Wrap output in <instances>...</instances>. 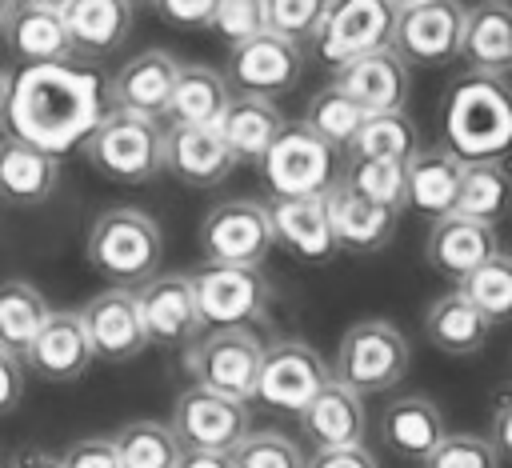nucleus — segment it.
<instances>
[{
	"label": "nucleus",
	"mask_w": 512,
	"mask_h": 468,
	"mask_svg": "<svg viewBox=\"0 0 512 468\" xmlns=\"http://www.w3.org/2000/svg\"><path fill=\"white\" fill-rule=\"evenodd\" d=\"M100 76L76 60L28 64L12 76L8 96V136L48 152L80 148L100 124Z\"/></svg>",
	"instance_id": "nucleus-1"
},
{
	"label": "nucleus",
	"mask_w": 512,
	"mask_h": 468,
	"mask_svg": "<svg viewBox=\"0 0 512 468\" xmlns=\"http://www.w3.org/2000/svg\"><path fill=\"white\" fill-rule=\"evenodd\" d=\"M444 148L460 164H500L512 156V84L496 76H460L440 104Z\"/></svg>",
	"instance_id": "nucleus-2"
},
{
	"label": "nucleus",
	"mask_w": 512,
	"mask_h": 468,
	"mask_svg": "<svg viewBox=\"0 0 512 468\" xmlns=\"http://www.w3.org/2000/svg\"><path fill=\"white\" fill-rule=\"evenodd\" d=\"M88 264L108 276L116 288H144L156 268H160V256H164V236H160V224L140 212V208H108L92 220L88 228Z\"/></svg>",
	"instance_id": "nucleus-3"
},
{
	"label": "nucleus",
	"mask_w": 512,
	"mask_h": 468,
	"mask_svg": "<svg viewBox=\"0 0 512 468\" xmlns=\"http://www.w3.org/2000/svg\"><path fill=\"white\" fill-rule=\"evenodd\" d=\"M264 348L268 344L256 336V328H208L184 348V368L196 388L248 404L256 396Z\"/></svg>",
	"instance_id": "nucleus-4"
},
{
	"label": "nucleus",
	"mask_w": 512,
	"mask_h": 468,
	"mask_svg": "<svg viewBox=\"0 0 512 468\" xmlns=\"http://www.w3.org/2000/svg\"><path fill=\"white\" fill-rule=\"evenodd\" d=\"M164 132L156 120L132 112H104L92 136L80 144L84 160L116 184H148L164 168Z\"/></svg>",
	"instance_id": "nucleus-5"
},
{
	"label": "nucleus",
	"mask_w": 512,
	"mask_h": 468,
	"mask_svg": "<svg viewBox=\"0 0 512 468\" xmlns=\"http://www.w3.org/2000/svg\"><path fill=\"white\" fill-rule=\"evenodd\" d=\"M408 360H412V348H408V340L396 324L360 320L344 332V340L336 348L332 380L352 388L356 396L388 392L408 376Z\"/></svg>",
	"instance_id": "nucleus-6"
},
{
	"label": "nucleus",
	"mask_w": 512,
	"mask_h": 468,
	"mask_svg": "<svg viewBox=\"0 0 512 468\" xmlns=\"http://www.w3.org/2000/svg\"><path fill=\"white\" fill-rule=\"evenodd\" d=\"M260 172L276 200L324 196L336 184V152L320 136H312L304 120H284L280 136L260 160Z\"/></svg>",
	"instance_id": "nucleus-7"
},
{
	"label": "nucleus",
	"mask_w": 512,
	"mask_h": 468,
	"mask_svg": "<svg viewBox=\"0 0 512 468\" xmlns=\"http://www.w3.org/2000/svg\"><path fill=\"white\" fill-rule=\"evenodd\" d=\"M464 4L452 0H408L396 4L392 52L412 68H444L460 56L464 40Z\"/></svg>",
	"instance_id": "nucleus-8"
},
{
	"label": "nucleus",
	"mask_w": 512,
	"mask_h": 468,
	"mask_svg": "<svg viewBox=\"0 0 512 468\" xmlns=\"http://www.w3.org/2000/svg\"><path fill=\"white\" fill-rule=\"evenodd\" d=\"M272 216L260 200H224L200 224V248L208 264L228 268H260L272 252Z\"/></svg>",
	"instance_id": "nucleus-9"
},
{
	"label": "nucleus",
	"mask_w": 512,
	"mask_h": 468,
	"mask_svg": "<svg viewBox=\"0 0 512 468\" xmlns=\"http://www.w3.org/2000/svg\"><path fill=\"white\" fill-rule=\"evenodd\" d=\"M392 28H396V4H384V0L328 4L324 28L316 36V56L340 72L360 56L392 48Z\"/></svg>",
	"instance_id": "nucleus-10"
},
{
	"label": "nucleus",
	"mask_w": 512,
	"mask_h": 468,
	"mask_svg": "<svg viewBox=\"0 0 512 468\" xmlns=\"http://www.w3.org/2000/svg\"><path fill=\"white\" fill-rule=\"evenodd\" d=\"M328 380H332V368L324 364V356L312 344H304V340H272L264 348L252 400H260L264 408H280V412H296L300 416Z\"/></svg>",
	"instance_id": "nucleus-11"
},
{
	"label": "nucleus",
	"mask_w": 512,
	"mask_h": 468,
	"mask_svg": "<svg viewBox=\"0 0 512 468\" xmlns=\"http://www.w3.org/2000/svg\"><path fill=\"white\" fill-rule=\"evenodd\" d=\"M196 308L208 328H252L268 308V276L260 268L204 264L192 272Z\"/></svg>",
	"instance_id": "nucleus-12"
},
{
	"label": "nucleus",
	"mask_w": 512,
	"mask_h": 468,
	"mask_svg": "<svg viewBox=\"0 0 512 468\" xmlns=\"http://www.w3.org/2000/svg\"><path fill=\"white\" fill-rule=\"evenodd\" d=\"M184 452H216L232 456V448L252 432L248 428V404L216 396L208 388H184L172 404V424Z\"/></svg>",
	"instance_id": "nucleus-13"
},
{
	"label": "nucleus",
	"mask_w": 512,
	"mask_h": 468,
	"mask_svg": "<svg viewBox=\"0 0 512 468\" xmlns=\"http://www.w3.org/2000/svg\"><path fill=\"white\" fill-rule=\"evenodd\" d=\"M304 72V48L272 36V32H260L244 44H236L228 52V88H236V96H260V100H272L276 92H288Z\"/></svg>",
	"instance_id": "nucleus-14"
},
{
	"label": "nucleus",
	"mask_w": 512,
	"mask_h": 468,
	"mask_svg": "<svg viewBox=\"0 0 512 468\" xmlns=\"http://www.w3.org/2000/svg\"><path fill=\"white\" fill-rule=\"evenodd\" d=\"M136 300H140L148 344H160V348L184 344L188 348L204 328L200 308H196L192 272H160L144 288H136Z\"/></svg>",
	"instance_id": "nucleus-15"
},
{
	"label": "nucleus",
	"mask_w": 512,
	"mask_h": 468,
	"mask_svg": "<svg viewBox=\"0 0 512 468\" xmlns=\"http://www.w3.org/2000/svg\"><path fill=\"white\" fill-rule=\"evenodd\" d=\"M88 344L100 360L124 364L136 360L148 348V332H144V316H140V300L128 288H108L100 296H92L80 308Z\"/></svg>",
	"instance_id": "nucleus-16"
},
{
	"label": "nucleus",
	"mask_w": 512,
	"mask_h": 468,
	"mask_svg": "<svg viewBox=\"0 0 512 468\" xmlns=\"http://www.w3.org/2000/svg\"><path fill=\"white\" fill-rule=\"evenodd\" d=\"M180 80V64L160 52V48H148V52H136L128 64H120L108 80V100H112V112H132V116H144V120H156V116H168V104H172V88Z\"/></svg>",
	"instance_id": "nucleus-17"
},
{
	"label": "nucleus",
	"mask_w": 512,
	"mask_h": 468,
	"mask_svg": "<svg viewBox=\"0 0 512 468\" xmlns=\"http://www.w3.org/2000/svg\"><path fill=\"white\" fill-rule=\"evenodd\" d=\"M20 360H24V368H32V376H40L48 384H72V380H80L92 368V360H96L80 312L52 308L48 324L40 328V336L32 340V348Z\"/></svg>",
	"instance_id": "nucleus-18"
},
{
	"label": "nucleus",
	"mask_w": 512,
	"mask_h": 468,
	"mask_svg": "<svg viewBox=\"0 0 512 468\" xmlns=\"http://www.w3.org/2000/svg\"><path fill=\"white\" fill-rule=\"evenodd\" d=\"M324 208H328V220H332L336 248L356 252V256H368V252L388 248L392 236H396V224H400V212L364 200V196L352 192L344 180H336V184L324 192Z\"/></svg>",
	"instance_id": "nucleus-19"
},
{
	"label": "nucleus",
	"mask_w": 512,
	"mask_h": 468,
	"mask_svg": "<svg viewBox=\"0 0 512 468\" xmlns=\"http://www.w3.org/2000/svg\"><path fill=\"white\" fill-rule=\"evenodd\" d=\"M160 156H164V172L176 176L188 188H216L236 168V156L228 152V144L220 140L216 128L168 124Z\"/></svg>",
	"instance_id": "nucleus-20"
},
{
	"label": "nucleus",
	"mask_w": 512,
	"mask_h": 468,
	"mask_svg": "<svg viewBox=\"0 0 512 468\" xmlns=\"http://www.w3.org/2000/svg\"><path fill=\"white\" fill-rule=\"evenodd\" d=\"M332 84L364 112V116H380V112H404L408 100V64L384 48L372 56L352 60L348 68H340L332 76Z\"/></svg>",
	"instance_id": "nucleus-21"
},
{
	"label": "nucleus",
	"mask_w": 512,
	"mask_h": 468,
	"mask_svg": "<svg viewBox=\"0 0 512 468\" xmlns=\"http://www.w3.org/2000/svg\"><path fill=\"white\" fill-rule=\"evenodd\" d=\"M460 184H464V164L444 144L420 148L404 164V208H412L436 224V220L456 212Z\"/></svg>",
	"instance_id": "nucleus-22"
},
{
	"label": "nucleus",
	"mask_w": 512,
	"mask_h": 468,
	"mask_svg": "<svg viewBox=\"0 0 512 468\" xmlns=\"http://www.w3.org/2000/svg\"><path fill=\"white\" fill-rule=\"evenodd\" d=\"M460 60L468 64L472 76H496V80L512 76V4L484 0L464 12Z\"/></svg>",
	"instance_id": "nucleus-23"
},
{
	"label": "nucleus",
	"mask_w": 512,
	"mask_h": 468,
	"mask_svg": "<svg viewBox=\"0 0 512 468\" xmlns=\"http://www.w3.org/2000/svg\"><path fill=\"white\" fill-rule=\"evenodd\" d=\"M500 252V240H496V228L488 224H476V220H464V216H444L428 228V244H424V256L428 264L440 272V276H452V280H468L480 264H488L492 256Z\"/></svg>",
	"instance_id": "nucleus-24"
},
{
	"label": "nucleus",
	"mask_w": 512,
	"mask_h": 468,
	"mask_svg": "<svg viewBox=\"0 0 512 468\" xmlns=\"http://www.w3.org/2000/svg\"><path fill=\"white\" fill-rule=\"evenodd\" d=\"M4 40H8V48L24 60V68H28V64L76 60V56H72V40H68V24H64V4H52V0L12 4Z\"/></svg>",
	"instance_id": "nucleus-25"
},
{
	"label": "nucleus",
	"mask_w": 512,
	"mask_h": 468,
	"mask_svg": "<svg viewBox=\"0 0 512 468\" xmlns=\"http://www.w3.org/2000/svg\"><path fill=\"white\" fill-rule=\"evenodd\" d=\"M272 216V240L288 248L304 264H328L340 248L332 236V220L324 208V196H304V200H276L268 208Z\"/></svg>",
	"instance_id": "nucleus-26"
},
{
	"label": "nucleus",
	"mask_w": 512,
	"mask_h": 468,
	"mask_svg": "<svg viewBox=\"0 0 512 468\" xmlns=\"http://www.w3.org/2000/svg\"><path fill=\"white\" fill-rule=\"evenodd\" d=\"M364 396H356L352 388L328 380L312 404L300 412V432L312 440L316 452H332V448H352L364 436Z\"/></svg>",
	"instance_id": "nucleus-27"
},
{
	"label": "nucleus",
	"mask_w": 512,
	"mask_h": 468,
	"mask_svg": "<svg viewBox=\"0 0 512 468\" xmlns=\"http://www.w3.org/2000/svg\"><path fill=\"white\" fill-rule=\"evenodd\" d=\"M132 4L120 0H64V24L72 40V56L100 60L116 52L132 32Z\"/></svg>",
	"instance_id": "nucleus-28"
},
{
	"label": "nucleus",
	"mask_w": 512,
	"mask_h": 468,
	"mask_svg": "<svg viewBox=\"0 0 512 468\" xmlns=\"http://www.w3.org/2000/svg\"><path fill=\"white\" fill-rule=\"evenodd\" d=\"M380 436L384 444L404 456V460H428L436 452V444L448 436L440 408L428 396H400L392 404H384L380 412Z\"/></svg>",
	"instance_id": "nucleus-29"
},
{
	"label": "nucleus",
	"mask_w": 512,
	"mask_h": 468,
	"mask_svg": "<svg viewBox=\"0 0 512 468\" xmlns=\"http://www.w3.org/2000/svg\"><path fill=\"white\" fill-rule=\"evenodd\" d=\"M60 180V160L16 140V136H0V200L16 204V208H32L44 204L56 192Z\"/></svg>",
	"instance_id": "nucleus-30"
},
{
	"label": "nucleus",
	"mask_w": 512,
	"mask_h": 468,
	"mask_svg": "<svg viewBox=\"0 0 512 468\" xmlns=\"http://www.w3.org/2000/svg\"><path fill=\"white\" fill-rule=\"evenodd\" d=\"M280 128H284L280 108L272 100H260V96H232L220 124H216V132L228 144V152L236 156V164L240 160L260 164L268 156L272 140L280 136Z\"/></svg>",
	"instance_id": "nucleus-31"
},
{
	"label": "nucleus",
	"mask_w": 512,
	"mask_h": 468,
	"mask_svg": "<svg viewBox=\"0 0 512 468\" xmlns=\"http://www.w3.org/2000/svg\"><path fill=\"white\" fill-rule=\"evenodd\" d=\"M424 332H428L432 348H440L448 356H472V352H480L488 344L492 324L480 316V308L460 288H452V292H444V296H436L428 304Z\"/></svg>",
	"instance_id": "nucleus-32"
},
{
	"label": "nucleus",
	"mask_w": 512,
	"mask_h": 468,
	"mask_svg": "<svg viewBox=\"0 0 512 468\" xmlns=\"http://www.w3.org/2000/svg\"><path fill=\"white\" fill-rule=\"evenodd\" d=\"M232 100L228 80L208 68V64H180V80L172 88V104H168V124H184V128H216L224 108Z\"/></svg>",
	"instance_id": "nucleus-33"
},
{
	"label": "nucleus",
	"mask_w": 512,
	"mask_h": 468,
	"mask_svg": "<svg viewBox=\"0 0 512 468\" xmlns=\"http://www.w3.org/2000/svg\"><path fill=\"white\" fill-rule=\"evenodd\" d=\"M52 308L40 288L28 280H0V348L12 356H24L40 328L48 324Z\"/></svg>",
	"instance_id": "nucleus-34"
},
{
	"label": "nucleus",
	"mask_w": 512,
	"mask_h": 468,
	"mask_svg": "<svg viewBox=\"0 0 512 468\" xmlns=\"http://www.w3.org/2000/svg\"><path fill=\"white\" fill-rule=\"evenodd\" d=\"M508 212H512V168L504 160L500 164H464L456 216L496 228Z\"/></svg>",
	"instance_id": "nucleus-35"
},
{
	"label": "nucleus",
	"mask_w": 512,
	"mask_h": 468,
	"mask_svg": "<svg viewBox=\"0 0 512 468\" xmlns=\"http://www.w3.org/2000/svg\"><path fill=\"white\" fill-rule=\"evenodd\" d=\"M352 156L360 160H392V164H408L420 152V132L404 112H380V116H364L352 148Z\"/></svg>",
	"instance_id": "nucleus-36"
},
{
	"label": "nucleus",
	"mask_w": 512,
	"mask_h": 468,
	"mask_svg": "<svg viewBox=\"0 0 512 468\" xmlns=\"http://www.w3.org/2000/svg\"><path fill=\"white\" fill-rule=\"evenodd\" d=\"M112 444L120 468H176L184 456L176 432L160 420H132L112 436Z\"/></svg>",
	"instance_id": "nucleus-37"
},
{
	"label": "nucleus",
	"mask_w": 512,
	"mask_h": 468,
	"mask_svg": "<svg viewBox=\"0 0 512 468\" xmlns=\"http://www.w3.org/2000/svg\"><path fill=\"white\" fill-rule=\"evenodd\" d=\"M360 124H364V112H360L336 84H324V88L308 100V108H304V128H308L312 136H320L332 152H336V148H352Z\"/></svg>",
	"instance_id": "nucleus-38"
},
{
	"label": "nucleus",
	"mask_w": 512,
	"mask_h": 468,
	"mask_svg": "<svg viewBox=\"0 0 512 468\" xmlns=\"http://www.w3.org/2000/svg\"><path fill=\"white\" fill-rule=\"evenodd\" d=\"M460 292L480 308L488 324H508L512 320V256L496 252L468 280H460Z\"/></svg>",
	"instance_id": "nucleus-39"
},
{
	"label": "nucleus",
	"mask_w": 512,
	"mask_h": 468,
	"mask_svg": "<svg viewBox=\"0 0 512 468\" xmlns=\"http://www.w3.org/2000/svg\"><path fill=\"white\" fill-rule=\"evenodd\" d=\"M324 16H328L324 0H264V32H272L296 48L316 44Z\"/></svg>",
	"instance_id": "nucleus-40"
},
{
	"label": "nucleus",
	"mask_w": 512,
	"mask_h": 468,
	"mask_svg": "<svg viewBox=\"0 0 512 468\" xmlns=\"http://www.w3.org/2000/svg\"><path fill=\"white\" fill-rule=\"evenodd\" d=\"M340 180H344L352 192H360L364 200L384 204V208H392V212H404V164L352 156Z\"/></svg>",
	"instance_id": "nucleus-41"
},
{
	"label": "nucleus",
	"mask_w": 512,
	"mask_h": 468,
	"mask_svg": "<svg viewBox=\"0 0 512 468\" xmlns=\"http://www.w3.org/2000/svg\"><path fill=\"white\" fill-rule=\"evenodd\" d=\"M232 468H304V456L300 448L276 432V428H264V432H248L236 448H232Z\"/></svg>",
	"instance_id": "nucleus-42"
},
{
	"label": "nucleus",
	"mask_w": 512,
	"mask_h": 468,
	"mask_svg": "<svg viewBox=\"0 0 512 468\" xmlns=\"http://www.w3.org/2000/svg\"><path fill=\"white\" fill-rule=\"evenodd\" d=\"M424 468H500V452L488 436L476 432H448L436 452L424 460Z\"/></svg>",
	"instance_id": "nucleus-43"
},
{
	"label": "nucleus",
	"mask_w": 512,
	"mask_h": 468,
	"mask_svg": "<svg viewBox=\"0 0 512 468\" xmlns=\"http://www.w3.org/2000/svg\"><path fill=\"white\" fill-rule=\"evenodd\" d=\"M212 28L236 48L252 36L264 32V0H224L216 4V16H212Z\"/></svg>",
	"instance_id": "nucleus-44"
},
{
	"label": "nucleus",
	"mask_w": 512,
	"mask_h": 468,
	"mask_svg": "<svg viewBox=\"0 0 512 468\" xmlns=\"http://www.w3.org/2000/svg\"><path fill=\"white\" fill-rule=\"evenodd\" d=\"M60 464L64 468H120V456H116L112 436H80L68 444Z\"/></svg>",
	"instance_id": "nucleus-45"
},
{
	"label": "nucleus",
	"mask_w": 512,
	"mask_h": 468,
	"mask_svg": "<svg viewBox=\"0 0 512 468\" xmlns=\"http://www.w3.org/2000/svg\"><path fill=\"white\" fill-rule=\"evenodd\" d=\"M156 12L176 28H212L216 4L212 0H160Z\"/></svg>",
	"instance_id": "nucleus-46"
},
{
	"label": "nucleus",
	"mask_w": 512,
	"mask_h": 468,
	"mask_svg": "<svg viewBox=\"0 0 512 468\" xmlns=\"http://www.w3.org/2000/svg\"><path fill=\"white\" fill-rule=\"evenodd\" d=\"M304 468H380L376 456L364 448V444H352V448H332V452H312L304 460Z\"/></svg>",
	"instance_id": "nucleus-47"
},
{
	"label": "nucleus",
	"mask_w": 512,
	"mask_h": 468,
	"mask_svg": "<svg viewBox=\"0 0 512 468\" xmlns=\"http://www.w3.org/2000/svg\"><path fill=\"white\" fill-rule=\"evenodd\" d=\"M24 396V360L0 348V416L12 412Z\"/></svg>",
	"instance_id": "nucleus-48"
},
{
	"label": "nucleus",
	"mask_w": 512,
	"mask_h": 468,
	"mask_svg": "<svg viewBox=\"0 0 512 468\" xmlns=\"http://www.w3.org/2000/svg\"><path fill=\"white\" fill-rule=\"evenodd\" d=\"M492 448L500 452V456H508L512 460V392H504L500 400H496V412H492Z\"/></svg>",
	"instance_id": "nucleus-49"
},
{
	"label": "nucleus",
	"mask_w": 512,
	"mask_h": 468,
	"mask_svg": "<svg viewBox=\"0 0 512 468\" xmlns=\"http://www.w3.org/2000/svg\"><path fill=\"white\" fill-rule=\"evenodd\" d=\"M4 468H64L56 456H48V452H36V448H28V452H20V456H12Z\"/></svg>",
	"instance_id": "nucleus-50"
},
{
	"label": "nucleus",
	"mask_w": 512,
	"mask_h": 468,
	"mask_svg": "<svg viewBox=\"0 0 512 468\" xmlns=\"http://www.w3.org/2000/svg\"><path fill=\"white\" fill-rule=\"evenodd\" d=\"M176 468H232V460L216 456V452H184Z\"/></svg>",
	"instance_id": "nucleus-51"
},
{
	"label": "nucleus",
	"mask_w": 512,
	"mask_h": 468,
	"mask_svg": "<svg viewBox=\"0 0 512 468\" xmlns=\"http://www.w3.org/2000/svg\"><path fill=\"white\" fill-rule=\"evenodd\" d=\"M8 96H12V76L0 68V128H8Z\"/></svg>",
	"instance_id": "nucleus-52"
},
{
	"label": "nucleus",
	"mask_w": 512,
	"mask_h": 468,
	"mask_svg": "<svg viewBox=\"0 0 512 468\" xmlns=\"http://www.w3.org/2000/svg\"><path fill=\"white\" fill-rule=\"evenodd\" d=\"M8 16H12V4H4V0H0V36L8 32Z\"/></svg>",
	"instance_id": "nucleus-53"
}]
</instances>
